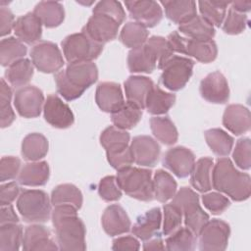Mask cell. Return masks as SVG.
Masks as SVG:
<instances>
[{
  "instance_id": "obj_5",
  "label": "cell",
  "mask_w": 251,
  "mask_h": 251,
  "mask_svg": "<svg viewBox=\"0 0 251 251\" xmlns=\"http://www.w3.org/2000/svg\"><path fill=\"white\" fill-rule=\"evenodd\" d=\"M51 198L40 189H24L17 200V209L26 223H44L51 216Z\"/></svg>"
},
{
  "instance_id": "obj_22",
  "label": "cell",
  "mask_w": 251,
  "mask_h": 251,
  "mask_svg": "<svg viewBox=\"0 0 251 251\" xmlns=\"http://www.w3.org/2000/svg\"><path fill=\"white\" fill-rule=\"evenodd\" d=\"M223 125L235 135L246 133L251 126L249 109L240 104L228 105L223 115Z\"/></svg>"
},
{
  "instance_id": "obj_29",
  "label": "cell",
  "mask_w": 251,
  "mask_h": 251,
  "mask_svg": "<svg viewBox=\"0 0 251 251\" xmlns=\"http://www.w3.org/2000/svg\"><path fill=\"white\" fill-rule=\"evenodd\" d=\"M214 161L210 157L198 159L190 173V184L197 191L205 193L212 188V169Z\"/></svg>"
},
{
  "instance_id": "obj_2",
  "label": "cell",
  "mask_w": 251,
  "mask_h": 251,
  "mask_svg": "<svg viewBox=\"0 0 251 251\" xmlns=\"http://www.w3.org/2000/svg\"><path fill=\"white\" fill-rule=\"evenodd\" d=\"M58 93L67 101L79 98L98 79V69L93 62L69 63L54 75Z\"/></svg>"
},
{
  "instance_id": "obj_8",
  "label": "cell",
  "mask_w": 251,
  "mask_h": 251,
  "mask_svg": "<svg viewBox=\"0 0 251 251\" xmlns=\"http://www.w3.org/2000/svg\"><path fill=\"white\" fill-rule=\"evenodd\" d=\"M103 45L91 39L83 31L70 34L61 42L63 54L68 63L92 62L101 54Z\"/></svg>"
},
{
  "instance_id": "obj_61",
  "label": "cell",
  "mask_w": 251,
  "mask_h": 251,
  "mask_svg": "<svg viewBox=\"0 0 251 251\" xmlns=\"http://www.w3.org/2000/svg\"><path fill=\"white\" fill-rule=\"evenodd\" d=\"M230 5H231L230 7L231 9L242 14H245L251 10V1H242V0L232 1L230 2Z\"/></svg>"
},
{
  "instance_id": "obj_14",
  "label": "cell",
  "mask_w": 251,
  "mask_h": 251,
  "mask_svg": "<svg viewBox=\"0 0 251 251\" xmlns=\"http://www.w3.org/2000/svg\"><path fill=\"white\" fill-rule=\"evenodd\" d=\"M125 5L129 16L138 24L147 27L157 25L163 18V10L160 3L152 0L126 1Z\"/></svg>"
},
{
  "instance_id": "obj_47",
  "label": "cell",
  "mask_w": 251,
  "mask_h": 251,
  "mask_svg": "<svg viewBox=\"0 0 251 251\" xmlns=\"http://www.w3.org/2000/svg\"><path fill=\"white\" fill-rule=\"evenodd\" d=\"M145 44L155 56L157 60V67L159 69H162L165 63L174 56V51L165 37L153 35L147 39Z\"/></svg>"
},
{
  "instance_id": "obj_37",
  "label": "cell",
  "mask_w": 251,
  "mask_h": 251,
  "mask_svg": "<svg viewBox=\"0 0 251 251\" xmlns=\"http://www.w3.org/2000/svg\"><path fill=\"white\" fill-rule=\"evenodd\" d=\"M177 184L175 178L164 170H157L153 177V191L154 198L161 202L166 203L172 199L176 192Z\"/></svg>"
},
{
  "instance_id": "obj_9",
  "label": "cell",
  "mask_w": 251,
  "mask_h": 251,
  "mask_svg": "<svg viewBox=\"0 0 251 251\" xmlns=\"http://www.w3.org/2000/svg\"><path fill=\"white\" fill-rule=\"evenodd\" d=\"M194 61L182 56H172L161 69L160 82L171 91L182 89L190 79Z\"/></svg>"
},
{
  "instance_id": "obj_23",
  "label": "cell",
  "mask_w": 251,
  "mask_h": 251,
  "mask_svg": "<svg viewBox=\"0 0 251 251\" xmlns=\"http://www.w3.org/2000/svg\"><path fill=\"white\" fill-rule=\"evenodd\" d=\"M13 30L22 42L33 44L42 36V24L33 12L26 13L16 20Z\"/></svg>"
},
{
  "instance_id": "obj_49",
  "label": "cell",
  "mask_w": 251,
  "mask_h": 251,
  "mask_svg": "<svg viewBox=\"0 0 251 251\" xmlns=\"http://www.w3.org/2000/svg\"><path fill=\"white\" fill-rule=\"evenodd\" d=\"M92 13L106 15V16L114 19L120 25L123 24L126 20V12H125L121 2L115 1V0H102V1L98 2L94 6Z\"/></svg>"
},
{
  "instance_id": "obj_36",
  "label": "cell",
  "mask_w": 251,
  "mask_h": 251,
  "mask_svg": "<svg viewBox=\"0 0 251 251\" xmlns=\"http://www.w3.org/2000/svg\"><path fill=\"white\" fill-rule=\"evenodd\" d=\"M142 109L135 104L126 101L118 111L111 114L114 126L126 130L134 127L141 120Z\"/></svg>"
},
{
  "instance_id": "obj_39",
  "label": "cell",
  "mask_w": 251,
  "mask_h": 251,
  "mask_svg": "<svg viewBox=\"0 0 251 251\" xmlns=\"http://www.w3.org/2000/svg\"><path fill=\"white\" fill-rule=\"evenodd\" d=\"M150 128L153 135L165 145H173L177 141V129L169 117L151 118Z\"/></svg>"
},
{
  "instance_id": "obj_60",
  "label": "cell",
  "mask_w": 251,
  "mask_h": 251,
  "mask_svg": "<svg viewBox=\"0 0 251 251\" xmlns=\"http://www.w3.org/2000/svg\"><path fill=\"white\" fill-rule=\"evenodd\" d=\"M142 248L143 250H165L166 249L161 237H155V238L152 237L148 240H145Z\"/></svg>"
},
{
  "instance_id": "obj_30",
  "label": "cell",
  "mask_w": 251,
  "mask_h": 251,
  "mask_svg": "<svg viewBox=\"0 0 251 251\" xmlns=\"http://www.w3.org/2000/svg\"><path fill=\"white\" fill-rule=\"evenodd\" d=\"M34 15L40 20L41 24L53 28L60 25L65 19V10L60 2L55 1H41L33 10Z\"/></svg>"
},
{
  "instance_id": "obj_40",
  "label": "cell",
  "mask_w": 251,
  "mask_h": 251,
  "mask_svg": "<svg viewBox=\"0 0 251 251\" xmlns=\"http://www.w3.org/2000/svg\"><path fill=\"white\" fill-rule=\"evenodd\" d=\"M228 5H230L229 1L204 0L198 2L201 17L213 26L215 25L217 27H220L223 24Z\"/></svg>"
},
{
  "instance_id": "obj_46",
  "label": "cell",
  "mask_w": 251,
  "mask_h": 251,
  "mask_svg": "<svg viewBox=\"0 0 251 251\" xmlns=\"http://www.w3.org/2000/svg\"><path fill=\"white\" fill-rule=\"evenodd\" d=\"M1 85H0V104H1V127H7L11 126V124L15 121L16 115L15 112L11 106V100H12V89L8 85V83L5 81L4 78H1Z\"/></svg>"
},
{
  "instance_id": "obj_54",
  "label": "cell",
  "mask_w": 251,
  "mask_h": 251,
  "mask_svg": "<svg viewBox=\"0 0 251 251\" xmlns=\"http://www.w3.org/2000/svg\"><path fill=\"white\" fill-rule=\"evenodd\" d=\"M21 171V160L14 156H4L0 161V181L14 179Z\"/></svg>"
},
{
  "instance_id": "obj_20",
  "label": "cell",
  "mask_w": 251,
  "mask_h": 251,
  "mask_svg": "<svg viewBox=\"0 0 251 251\" xmlns=\"http://www.w3.org/2000/svg\"><path fill=\"white\" fill-rule=\"evenodd\" d=\"M101 224L104 231L110 236L124 234L131 227L129 217L125 209L118 204H112L105 209Z\"/></svg>"
},
{
  "instance_id": "obj_1",
  "label": "cell",
  "mask_w": 251,
  "mask_h": 251,
  "mask_svg": "<svg viewBox=\"0 0 251 251\" xmlns=\"http://www.w3.org/2000/svg\"><path fill=\"white\" fill-rule=\"evenodd\" d=\"M77 208L71 204L54 206L51 213L52 224L60 250H85L86 229L77 216Z\"/></svg>"
},
{
  "instance_id": "obj_56",
  "label": "cell",
  "mask_w": 251,
  "mask_h": 251,
  "mask_svg": "<svg viewBox=\"0 0 251 251\" xmlns=\"http://www.w3.org/2000/svg\"><path fill=\"white\" fill-rule=\"evenodd\" d=\"M20 188L16 181L2 183L0 185V205H11L12 202L20 195Z\"/></svg>"
},
{
  "instance_id": "obj_53",
  "label": "cell",
  "mask_w": 251,
  "mask_h": 251,
  "mask_svg": "<svg viewBox=\"0 0 251 251\" xmlns=\"http://www.w3.org/2000/svg\"><path fill=\"white\" fill-rule=\"evenodd\" d=\"M202 203L214 215L222 214L230 205L228 198L220 192L204 193L202 195Z\"/></svg>"
},
{
  "instance_id": "obj_57",
  "label": "cell",
  "mask_w": 251,
  "mask_h": 251,
  "mask_svg": "<svg viewBox=\"0 0 251 251\" xmlns=\"http://www.w3.org/2000/svg\"><path fill=\"white\" fill-rule=\"evenodd\" d=\"M140 243L137 238L131 235L120 236L113 240L112 249L116 251H126V250H139Z\"/></svg>"
},
{
  "instance_id": "obj_34",
  "label": "cell",
  "mask_w": 251,
  "mask_h": 251,
  "mask_svg": "<svg viewBox=\"0 0 251 251\" xmlns=\"http://www.w3.org/2000/svg\"><path fill=\"white\" fill-rule=\"evenodd\" d=\"M130 135L126 130L118 128L114 126L106 127L100 134V144L106 153H117L125 150L129 145Z\"/></svg>"
},
{
  "instance_id": "obj_19",
  "label": "cell",
  "mask_w": 251,
  "mask_h": 251,
  "mask_svg": "<svg viewBox=\"0 0 251 251\" xmlns=\"http://www.w3.org/2000/svg\"><path fill=\"white\" fill-rule=\"evenodd\" d=\"M97 106L106 113L118 111L126 102L121 85L113 81H103L97 85L95 92Z\"/></svg>"
},
{
  "instance_id": "obj_32",
  "label": "cell",
  "mask_w": 251,
  "mask_h": 251,
  "mask_svg": "<svg viewBox=\"0 0 251 251\" xmlns=\"http://www.w3.org/2000/svg\"><path fill=\"white\" fill-rule=\"evenodd\" d=\"M47 138L38 132L28 133L22 142V155L26 161H39L44 158L48 152Z\"/></svg>"
},
{
  "instance_id": "obj_44",
  "label": "cell",
  "mask_w": 251,
  "mask_h": 251,
  "mask_svg": "<svg viewBox=\"0 0 251 251\" xmlns=\"http://www.w3.org/2000/svg\"><path fill=\"white\" fill-rule=\"evenodd\" d=\"M196 234L188 227H178L166 238V249L170 251H191L194 250Z\"/></svg>"
},
{
  "instance_id": "obj_17",
  "label": "cell",
  "mask_w": 251,
  "mask_h": 251,
  "mask_svg": "<svg viewBox=\"0 0 251 251\" xmlns=\"http://www.w3.org/2000/svg\"><path fill=\"white\" fill-rule=\"evenodd\" d=\"M194 164V153L183 146L170 148L163 157V166L180 178L190 175Z\"/></svg>"
},
{
  "instance_id": "obj_58",
  "label": "cell",
  "mask_w": 251,
  "mask_h": 251,
  "mask_svg": "<svg viewBox=\"0 0 251 251\" xmlns=\"http://www.w3.org/2000/svg\"><path fill=\"white\" fill-rule=\"evenodd\" d=\"M15 16L12 13V11L8 8V7H4L1 6L0 8V24H1V27H0V34L1 36H5L7 34H9L12 29H14V25H15Z\"/></svg>"
},
{
  "instance_id": "obj_4",
  "label": "cell",
  "mask_w": 251,
  "mask_h": 251,
  "mask_svg": "<svg viewBox=\"0 0 251 251\" xmlns=\"http://www.w3.org/2000/svg\"><path fill=\"white\" fill-rule=\"evenodd\" d=\"M116 178L121 189L129 197L145 202L154 199L151 170L130 166L119 171Z\"/></svg>"
},
{
  "instance_id": "obj_6",
  "label": "cell",
  "mask_w": 251,
  "mask_h": 251,
  "mask_svg": "<svg viewBox=\"0 0 251 251\" xmlns=\"http://www.w3.org/2000/svg\"><path fill=\"white\" fill-rule=\"evenodd\" d=\"M172 199V203L181 210L185 226L197 235L210 220L209 215L200 206L198 194L190 187L182 186Z\"/></svg>"
},
{
  "instance_id": "obj_41",
  "label": "cell",
  "mask_w": 251,
  "mask_h": 251,
  "mask_svg": "<svg viewBox=\"0 0 251 251\" xmlns=\"http://www.w3.org/2000/svg\"><path fill=\"white\" fill-rule=\"evenodd\" d=\"M148 35L149 32L144 25L136 22H127L120 32V40L126 47L134 49L144 45Z\"/></svg>"
},
{
  "instance_id": "obj_48",
  "label": "cell",
  "mask_w": 251,
  "mask_h": 251,
  "mask_svg": "<svg viewBox=\"0 0 251 251\" xmlns=\"http://www.w3.org/2000/svg\"><path fill=\"white\" fill-rule=\"evenodd\" d=\"M163 214V233L169 235L180 226L182 222V212L176 205L171 202L164 205Z\"/></svg>"
},
{
  "instance_id": "obj_38",
  "label": "cell",
  "mask_w": 251,
  "mask_h": 251,
  "mask_svg": "<svg viewBox=\"0 0 251 251\" xmlns=\"http://www.w3.org/2000/svg\"><path fill=\"white\" fill-rule=\"evenodd\" d=\"M204 135L208 146L215 155L225 157L231 152L234 143L233 137L222 128H210L205 131Z\"/></svg>"
},
{
  "instance_id": "obj_11",
  "label": "cell",
  "mask_w": 251,
  "mask_h": 251,
  "mask_svg": "<svg viewBox=\"0 0 251 251\" xmlns=\"http://www.w3.org/2000/svg\"><path fill=\"white\" fill-rule=\"evenodd\" d=\"M33 66L41 73H58L64 66L63 55L57 44L51 41H40L30 50Z\"/></svg>"
},
{
  "instance_id": "obj_18",
  "label": "cell",
  "mask_w": 251,
  "mask_h": 251,
  "mask_svg": "<svg viewBox=\"0 0 251 251\" xmlns=\"http://www.w3.org/2000/svg\"><path fill=\"white\" fill-rule=\"evenodd\" d=\"M133 163L141 167H154L160 157L161 148L158 142L149 135H137L130 142Z\"/></svg>"
},
{
  "instance_id": "obj_12",
  "label": "cell",
  "mask_w": 251,
  "mask_h": 251,
  "mask_svg": "<svg viewBox=\"0 0 251 251\" xmlns=\"http://www.w3.org/2000/svg\"><path fill=\"white\" fill-rule=\"evenodd\" d=\"M44 103L43 92L34 85L20 87L14 97V105L20 116L29 119L40 115Z\"/></svg>"
},
{
  "instance_id": "obj_33",
  "label": "cell",
  "mask_w": 251,
  "mask_h": 251,
  "mask_svg": "<svg viewBox=\"0 0 251 251\" xmlns=\"http://www.w3.org/2000/svg\"><path fill=\"white\" fill-rule=\"evenodd\" d=\"M178 31L185 37L198 40H213L216 33L215 27L198 15L187 23L180 25Z\"/></svg>"
},
{
  "instance_id": "obj_16",
  "label": "cell",
  "mask_w": 251,
  "mask_h": 251,
  "mask_svg": "<svg viewBox=\"0 0 251 251\" xmlns=\"http://www.w3.org/2000/svg\"><path fill=\"white\" fill-rule=\"evenodd\" d=\"M202 98L214 104H225L229 99V87L226 76L219 71L207 75L200 82Z\"/></svg>"
},
{
  "instance_id": "obj_55",
  "label": "cell",
  "mask_w": 251,
  "mask_h": 251,
  "mask_svg": "<svg viewBox=\"0 0 251 251\" xmlns=\"http://www.w3.org/2000/svg\"><path fill=\"white\" fill-rule=\"evenodd\" d=\"M106 155L109 164L118 172L130 167L133 163V156L129 146L123 151L117 153H106Z\"/></svg>"
},
{
  "instance_id": "obj_35",
  "label": "cell",
  "mask_w": 251,
  "mask_h": 251,
  "mask_svg": "<svg viewBox=\"0 0 251 251\" xmlns=\"http://www.w3.org/2000/svg\"><path fill=\"white\" fill-rule=\"evenodd\" d=\"M33 64L26 58L20 59L5 71V77L8 82L14 87L25 86L33 75Z\"/></svg>"
},
{
  "instance_id": "obj_15",
  "label": "cell",
  "mask_w": 251,
  "mask_h": 251,
  "mask_svg": "<svg viewBox=\"0 0 251 251\" xmlns=\"http://www.w3.org/2000/svg\"><path fill=\"white\" fill-rule=\"evenodd\" d=\"M43 114L45 121L56 128H68L75 122L71 108L56 94L47 96L43 105Z\"/></svg>"
},
{
  "instance_id": "obj_31",
  "label": "cell",
  "mask_w": 251,
  "mask_h": 251,
  "mask_svg": "<svg viewBox=\"0 0 251 251\" xmlns=\"http://www.w3.org/2000/svg\"><path fill=\"white\" fill-rule=\"evenodd\" d=\"M175 102V94L166 92L160 86L154 85L146 97L145 108L152 115H163L168 113Z\"/></svg>"
},
{
  "instance_id": "obj_24",
  "label": "cell",
  "mask_w": 251,
  "mask_h": 251,
  "mask_svg": "<svg viewBox=\"0 0 251 251\" xmlns=\"http://www.w3.org/2000/svg\"><path fill=\"white\" fill-rule=\"evenodd\" d=\"M154 85L153 80L147 76L130 75L124 82L126 100L143 110L145 108L146 97Z\"/></svg>"
},
{
  "instance_id": "obj_26",
  "label": "cell",
  "mask_w": 251,
  "mask_h": 251,
  "mask_svg": "<svg viewBox=\"0 0 251 251\" xmlns=\"http://www.w3.org/2000/svg\"><path fill=\"white\" fill-rule=\"evenodd\" d=\"M50 169L45 161H33L26 163L21 169L18 181L25 186H42L49 179Z\"/></svg>"
},
{
  "instance_id": "obj_28",
  "label": "cell",
  "mask_w": 251,
  "mask_h": 251,
  "mask_svg": "<svg viewBox=\"0 0 251 251\" xmlns=\"http://www.w3.org/2000/svg\"><path fill=\"white\" fill-rule=\"evenodd\" d=\"M127 67L130 73L151 74L157 68V60L146 44L130 49L127 55Z\"/></svg>"
},
{
  "instance_id": "obj_51",
  "label": "cell",
  "mask_w": 251,
  "mask_h": 251,
  "mask_svg": "<svg viewBox=\"0 0 251 251\" xmlns=\"http://www.w3.org/2000/svg\"><path fill=\"white\" fill-rule=\"evenodd\" d=\"M232 159L241 170H249L251 167V141L248 137L239 138L232 152Z\"/></svg>"
},
{
  "instance_id": "obj_45",
  "label": "cell",
  "mask_w": 251,
  "mask_h": 251,
  "mask_svg": "<svg viewBox=\"0 0 251 251\" xmlns=\"http://www.w3.org/2000/svg\"><path fill=\"white\" fill-rule=\"evenodd\" d=\"M24 231L22 226L7 224L0 226V250L17 251L23 245Z\"/></svg>"
},
{
  "instance_id": "obj_25",
  "label": "cell",
  "mask_w": 251,
  "mask_h": 251,
  "mask_svg": "<svg viewBox=\"0 0 251 251\" xmlns=\"http://www.w3.org/2000/svg\"><path fill=\"white\" fill-rule=\"evenodd\" d=\"M162 223L161 209L156 207L147 211L137 218L132 226V233L139 239L145 241L158 235Z\"/></svg>"
},
{
  "instance_id": "obj_13",
  "label": "cell",
  "mask_w": 251,
  "mask_h": 251,
  "mask_svg": "<svg viewBox=\"0 0 251 251\" xmlns=\"http://www.w3.org/2000/svg\"><path fill=\"white\" fill-rule=\"evenodd\" d=\"M120 25L118 22L106 15L93 14L81 31L94 41L104 44L117 37Z\"/></svg>"
},
{
  "instance_id": "obj_52",
  "label": "cell",
  "mask_w": 251,
  "mask_h": 251,
  "mask_svg": "<svg viewBox=\"0 0 251 251\" xmlns=\"http://www.w3.org/2000/svg\"><path fill=\"white\" fill-rule=\"evenodd\" d=\"M98 193L100 197L107 202L118 201L122 197V189L114 176H104L98 184Z\"/></svg>"
},
{
  "instance_id": "obj_43",
  "label": "cell",
  "mask_w": 251,
  "mask_h": 251,
  "mask_svg": "<svg viewBox=\"0 0 251 251\" xmlns=\"http://www.w3.org/2000/svg\"><path fill=\"white\" fill-rule=\"evenodd\" d=\"M26 46L19 38L7 37L0 42V63L3 67H9L14 62L23 59L26 54Z\"/></svg>"
},
{
  "instance_id": "obj_27",
  "label": "cell",
  "mask_w": 251,
  "mask_h": 251,
  "mask_svg": "<svg viewBox=\"0 0 251 251\" xmlns=\"http://www.w3.org/2000/svg\"><path fill=\"white\" fill-rule=\"evenodd\" d=\"M166 17L175 24L182 25L197 15L196 2L191 0H166L161 1Z\"/></svg>"
},
{
  "instance_id": "obj_59",
  "label": "cell",
  "mask_w": 251,
  "mask_h": 251,
  "mask_svg": "<svg viewBox=\"0 0 251 251\" xmlns=\"http://www.w3.org/2000/svg\"><path fill=\"white\" fill-rule=\"evenodd\" d=\"M19 223V217L16 214L12 205L1 206L0 212V226L7 224H17Z\"/></svg>"
},
{
  "instance_id": "obj_21",
  "label": "cell",
  "mask_w": 251,
  "mask_h": 251,
  "mask_svg": "<svg viewBox=\"0 0 251 251\" xmlns=\"http://www.w3.org/2000/svg\"><path fill=\"white\" fill-rule=\"evenodd\" d=\"M23 249L25 251L58 250L59 246L51 238V232L46 226L35 224L25 229Z\"/></svg>"
},
{
  "instance_id": "obj_50",
  "label": "cell",
  "mask_w": 251,
  "mask_h": 251,
  "mask_svg": "<svg viewBox=\"0 0 251 251\" xmlns=\"http://www.w3.org/2000/svg\"><path fill=\"white\" fill-rule=\"evenodd\" d=\"M248 23V18L245 14L238 13L233 9L229 8L227 11V15L223 22V30L231 35L239 34L246 28Z\"/></svg>"
},
{
  "instance_id": "obj_10",
  "label": "cell",
  "mask_w": 251,
  "mask_h": 251,
  "mask_svg": "<svg viewBox=\"0 0 251 251\" xmlns=\"http://www.w3.org/2000/svg\"><path fill=\"white\" fill-rule=\"evenodd\" d=\"M230 234L227 223L219 219L209 220L201 228L199 233V249L202 251L226 250Z\"/></svg>"
},
{
  "instance_id": "obj_7",
  "label": "cell",
  "mask_w": 251,
  "mask_h": 251,
  "mask_svg": "<svg viewBox=\"0 0 251 251\" xmlns=\"http://www.w3.org/2000/svg\"><path fill=\"white\" fill-rule=\"evenodd\" d=\"M167 40L172 50L195 58L201 63H211L218 55L217 44L214 40H198L185 37L178 31L171 32Z\"/></svg>"
},
{
  "instance_id": "obj_3",
  "label": "cell",
  "mask_w": 251,
  "mask_h": 251,
  "mask_svg": "<svg viewBox=\"0 0 251 251\" xmlns=\"http://www.w3.org/2000/svg\"><path fill=\"white\" fill-rule=\"evenodd\" d=\"M212 186L233 201H244L251 194V178L238 171L230 159L219 158L212 169Z\"/></svg>"
},
{
  "instance_id": "obj_42",
  "label": "cell",
  "mask_w": 251,
  "mask_h": 251,
  "mask_svg": "<svg viewBox=\"0 0 251 251\" xmlns=\"http://www.w3.org/2000/svg\"><path fill=\"white\" fill-rule=\"evenodd\" d=\"M83 198L81 191L72 183H63L57 185L51 192L52 205L71 204L75 208L80 209Z\"/></svg>"
}]
</instances>
